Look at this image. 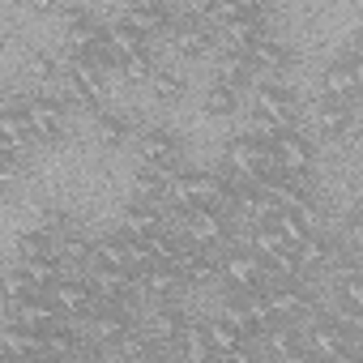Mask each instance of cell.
<instances>
[{
  "instance_id": "obj_27",
  "label": "cell",
  "mask_w": 363,
  "mask_h": 363,
  "mask_svg": "<svg viewBox=\"0 0 363 363\" xmlns=\"http://www.w3.org/2000/svg\"><path fill=\"white\" fill-rule=\"evenodd\" d=\"M206 329V342H210V350H214V359H227V354H235V350H244L248 342L227 325V320H210V325H201Z\"/></svg>"
},
{
  "instance_id": "obj_31",
  "label": "cell",
  "mask_w": 363,
  "mask_h": 363,
  "mask_svg": "<svg viewBox=\"0 0 363 363\" xmlns=\"http://www.w3.org/2000/svg\"><path fill=\"white\" fill-rule=\"evenodd\" d=\"M30 295H39L26 278H22V269H9V274H0V299H5V308H13V303H22V299H30Z\"/></svg>"
},
{
  "instance_id": "obj_19",
  "label": "cell",
  "mask_w": 363,
  "mask_h": 363,
  "mask_svg": "<svg viewBox=\"0 0 363 363\" xmlns=\"http://www.w3.org/2000/svg\"><path fill=\"white\" fill-rule=\"evenodd\" d=\"M137 291H145L154 303H175V295L184 291V282H179V274L171 265H150L145 274H137Z\"/></svg>"
},
{
  "instance_id": "obj_37",
  "label": "cell",
  "mask_w": 363,
  "mask_h": 363,
  "mask_svg": "<svg viewBox=\"0 0 363 363\" xmlns=\"http://www.w3.org/2000/svg\"><path fill=\"white\" fill-rule=\"evenodd\" d=\"M333 363H359V350H342V354H337Z\"/></svg>"
},
{
  "instance_id": "obj_34",
  "label": "cell",
  "mask_w": 363,
  "mask_h": 363,
  "mask_svg": "<svg viewBox=\"0 0 363 363\" xmlns=\"http://www.w3.org/2000/svg\"><path fill=\"white\" fill-rule=\"evenodd\" d=\"M0 171H5L9 179L18 175V150H13V145H5V141H0Z\"/></svg>"
},
{
  "instance_id": "obj_21",
  "label": "cell",
  "mask_w": 363,
  "mask_h": 363,
  "mask_svg": "<svg viewBox=\"0 0 363 363\" xmlns=\"http://www.w3.org/2000/svg\"><path fill=\"white\" fill-rule=\"evenodd\" d=\"M261 342H265V350L282 363V359H291V354H299L303 350V333L295 329V325H282V320H274L265 333H261Z\"/></svg>"
},
{
  "instance_id": "obj_11",
  "label": "cell",
  "mask_w": 363,
  "mask_h": 363,
  "mask_svg": "<svg viewBox=\"0 0 363 363\" xmlns=\"http://www.w3.org/2000/svg\"><path fill=\"white\" fill-rule=\"evenodd\" d=\"M116 22L128 26V30H137L141 39H150V35H167L175 18H171V9H162V5H124V9L116 13Z\"/></svg>"
},
{
  "instance_id": "obj_29",
  "label": "cell",
  "mask_w": 363,
  "mask_h": 363,
  "mask_svg": "<svg viewBox=\"0 0 363 363\" xmlns=\"http://www.w3.org/2000/svg\"><path fill=\"white\" fill-rule=\"evenodd\" d=\"M18 257H22V261H26V257H56V235L43 231V227L22 231V235H18Z\"/></svg>"
},
{
  "instance_id": "obj_28",
  "label": "cell",
  "mask_w": 363,
  "mask_h": 363,
  "mask_svg": "<svg viewBox=\"0 0 363 363\" xmlns=\"http://www.w3.org/2000/svg\"><path fill=\"white\" fill-rule=\"evenodd\" d=\"M201 111H206V116H214V120L235 116V111H240V90H231V86L214 82V86L206 90V99H201Z\"/></svg>"
},
{
  "instance_id": "obj_38",
  "label": "cell",
  "mask_w": 363,
  "mask_h": 363,
  "mask_svg": "<svg viewBox=\"0 0 363 363\" xmlns=\"http://www.w3.org/2000/svg\"><path fill=\"white\" fill-rule=\"evenodd\" d=\"M5 184H9V175H5V171H0V197H5Z\"/></svg>"
},
{
  "instance_id": "obj_14",
  "label": "cell",
  "mask_w": 363,
  "mask_h": 363,
  "mask_svg": "<svg viewBox=\"0 0 363 363\" xmlns=\"http://www.w3.org/2000/svg\"><path fill=\"white\" fill-rule=\"evenodd\" d=\"M0 141L13 145V150H26L30 141H39L35 137V124L26 116V99H13L9 107H0Z\"/></svg>"
},
{
  "instance_id": "obj_2",
  "label": "cell",
  "mask_w": 363,
  "mask_h": 363,
  "mask_svg": "<svg viewBox=\"0 0 363 363\" xmlns=\"http://www.w3.org/2000/svg\"><path fill=\"white\" fill-rule=\"evenodd\" d=\"M252 116L269 120L274 128H295V120H299V94L286 90L282 82H261L252 90Z\"/></svg>"
},
{
  "instance_id": "obj_30",
  "label": "cell",
  "mask_w": 363,
  "mask_h": 363,
  "mask_svg": "<svg viewBox=\"0 0 363 363\" xmlns=\"http://www.w3.org/2000/svg\"><path fill=\"white\" fill-rule=\"evenodd\" d=\"M154 69H158V60H154V52H150V48H145V52H137V56H128V60H120V77H124V82H133V86H145Z\"/></svg>"
},
{
  "instance_id": "obj_35",
  "label": "cell",
  "mask_w": 363,
  "mask_h": 363,
  "mask_svg": "<svg viewBox=\"0 0 363 363\" xmlns=\"http://www.w3.org/2000/svg\"><path fill=\"white\" fill-rule=\"evenodd\" d=\"M214 363H257V359H252L248 346H244V350H235V354H227V359H214Z\"/></svg>"
},
{
  "instance_id": "obj_18",
  "label": "cell",
  "mask_w": 363,
  "mask_h": 363,
  "mask_svg": "<svg viewBox=\"0 0 363 363\" xmlns=\"http://www.w3.org/2000/svg\"><path fill=\"white\" fill-rule=\"evenodd\" d=\"M248 60H252V65H257V73L265 77V73H286L295 56H291V48H286V43H282L278 35H269V30H265V35H261V39L252 43Z\"/></svg>"
},
{
  "instance_id": "obj_32",
  "label": "cell",
  "mask_w": 363,
  "mask_h": 363,
  "mask_svg": "<svg viewBox=\"0 0 363 363\" xmlns=\"http://www.w3.org/2000/svg\"><path fill=\"white\" fill-rule=\"evenodd\" d=\"M333 286H337V295H342L337 308H346V312H363V282H359V274H350V278H342V282H333Z\"/></svg>"
},
{
  "instance_id": "obj_17",
  "label": "cell",
  "mask_w": 363,
  "mask_h": 363,
  "mask_svg": "<svg viewBox=\"0 0 363 363\" xmlns=\"http://www.w3.org/2000/svg\"><path fill=\"white\" fill-rule=\"evenodd\" d=\"M0 346H5V354H13V359H48V333L26 329V325H5Z\"/></svg>"
},
{
  "instance_id": "obj_12",
  "label": "cell",
  "mask_w": 363,
  "mask_h": 363,
  "mask_svg": "<svg viewBox=\"0 0 363 363\" xmlns=\"http://www.w3.org/2000/svg\"><path fill=\"white\" fill-rule=\"evenodd\" d=\"M167 43L184 56V60H197V56H206L210 48H214V30L210 26H201V22H171V30H167Z\"/></svg>"
},
{
  "instance_id": "obj_9",
  "label": "cell",
  "mask_w": 363,
  "mask_h": 363,
  "mask_svg": "<svg viewBox=\"0 0 363 363\" xmlns=\"http://www.w3.org/2000/svg\"><path fill=\"white\" fill-rule=\"evenodd\" d=\"M184 329H189V316L179 312L175 303H154V312L145 316V329H141V333L162 350V346H179Z\"/></svg>"
},
{
  "instance_id": "obj_20",
  "label": "cell",
  "mask_w": 363,
  "mask_h": 363,
  "mask_svg": "<svg viewBox=\"0 0 363 363\" xmlns=\"http://www.w3.org/2000/svg\"><path fill=\"white\" fill-rule=\"evenodd\" d=\"M218 82L244 94V90H257L265 77L257 73V65H252L248 56H231V52H218Z\"/></svg>"
},
{
  "instance_id": "obj_16",
  "label": "cell",
  "mask_w": 363,
  "mask_h": 363,
  "mask_svg": "<svg viewBox=\"0 0 363 363\" xmlns=\"http://www.w3.org/2000/svg\"><path fill=\"white\" fill-rule=\"evenodd\" d=\"M158 231H167L162 206H141V201H133V206L124 210L120 235H128V240H150V235H158Z\"/></svg>"
},
{
  "instance_id": "obj_5",
  "label": "cell",
  "mask_w": 363,
  "mask_h": 363,
  "mask_svg": "<svg viewBox=\"0 0 363 363\" xmlns=\"http://www.w3.org/2000/svg\"><path fill=\"white\" fill-rule=\"evenodd\" d=\"M26 116L35 124V137L39 141H56L65 137V124H69V103L56 99V94H39V99H26Z\"/></svg>"
},
{
  "instance_id": "obj_13",
  "label": "cell",
  "mask_w": 363,
  "mask_h": 363,
  "mask_svg": "<svg viewBox=\"0 0 363 363\" xmlns=\"http://www.w3.org/2000/svg\"><path fill=\"white\" fill-rule=\"evenodd\" d=\"M48 299L60 308V316L69 320V316H90V308H94V295H90V286L82 282V278H60L52 291H48Z\"/></svg>"
},
{
  "instance_id": "obj_26",
  "label": "cell",
  "mask_w": 363,
  "mask_h": 363,
  "mask_svg": "<svg viewBox=\"0 0 363 363\" xmlns=\"http://www.w3.org/2000/svg\"><path fill=\"white\" fill-rule=\"evenodd\" d=\"M90 269H124V274H128L120 235H103V240H94V244H90Z\"/></svg>"
},
{
  "instance_id": "obj_4",
  "label": "cell",
  "mask_w": 363,
  "mask_h": 363,
  "mask_svg": "<svg viewBox=\"0 0 363 363\" xmlns=\"http://www.w3.org/2000/svg\"><path fill=\"white\" fill-rule=\"evenodd\" d=\"M257 193L274 206V210H299L312 201V189H308V179L303 175H282V171H269L261 179H252Z\"/></svg>"
},
{
  "instance_id": "obj_3",
  "label": "cell",
  "mask_w": 363,
  "mask_h": 363,
  "mask_svg": "<svg viewBox=\"0 0 363 363\" xmlns=\"http://www.w3.org/2000/svg\"><path fill=\"white\" fill-rule=\"evenodd\" d=\"M269 158H274V171H282V175H303V179H308V171H312V162H316V145H312V137H303L299 128H286V133H278V137L269 141Z\"/></svg>"
},
{
  "instance_id": "obj_23",
  "label": "cell",
  "mask_w": 363,
  "mask_h": 363,
  "mask_svg": "<svg viewBox=\"0 0 363 363\" xmlns=\"http://www.w3.org/2000/svg\"><path fill=\"white\" fill-rule=\"evenodd\" d=\"M94 137H99L103 145H120V141H128V137H133V120H128V116H120V111L99 107V111H94Z\"/></svg>"
},
{
  "instance_id": "obj_24",
  "label": "cell",
  "mask_w": 363,
  "mask_h": 363,
  "mask_svg": "<svg viewBox=\"0 0 363 363\" xmlns=\"http://www.w3.org/2000/svg\"><path fill=\"white\" fill-rule=\"evenodd\" d=\"M18 269H22V278H26L39 295H48V291L60 282V265H56V257H26Z\"/></svg>"
},
{
  "instance_id": "obj_36",
  "label": "cell",
  "mask_w": 363,
  "mask_h": 363,
  "mask_svg": "<svg viewBox=\"0 0 363 363\" xmlns=\"http://www.w3.org/2000/svg\"><path fill=\"white\" fill-rule=\"evenodd\" d=\"M282 363H320L316 354H308V350H299V354H291V359H282Z\"/></svg>"
},
{
  "instance_id": "obj_1",
  "label": "cell",
  "mask_w": 363,
  "mask_h": 363,
  "mask_svg": "<svg viewBox=\"0 0 363 363\" xmlns=\"http://www.w3.org/2000/svg\"><path fill=\"white\" fill-rule=\"evenodd\" d=\"M223 167H227L235 179H261V175H269V171H274L269 141L248 137V133L231 137V141H227V154H223Z\"/></svg>"
},
{
  "instance_id": "obj_15",
  "label": "cell",
  "mask_w": 363,
  "mask_h": 363,
  "mask_svg": "<svg viewBox=\"0 0 363 363\" xmlns=\"http://www.w3.org/2000/svg\"><path fill=\"white\" fill-rule=\"evenodd\" d=\"M175 171H179V167H175ZM175 171H167V167H145V162H141V167L133 171V197H137L141 206H162Z\"/></svg>"
},
{
  "instance_id": "obj_25",
  "label": "cell",
  "mask_w": 363,
  "mask_h": 363,
  "mask_svg": "<svg viewBox=\"0 0 363 363\" xmlns=\"http://www.w3.org/2000/svg\"><path fill=\"white\" fill-rule=\"evenodd\" d=\"M359 107V103H354ZM346 103H337V99H320V107H316V133L320 137H329V141H342V128H346Z\"/></svg>"
},
{
  "instance_id": "obj_10",
  "label": "cell",
  "mask_w": 363,
  "mask_h": 363,
  "mask_svg": "<svg viewBox=\"0 0 363 363\" xmlns=\"http://www.w3.org/2000/svg\"><path fill=\"white\" fill-rule=\"evenodd\" d=\"M9 325H26V329L48 333V329L65 325V316H60V308H56L48 295H30V299H22V303L9 308Z\"/></svg>"
},
{
  "instance_id": "obj_33",
  "label": "cell",
  "mask_w": 363,
  "mask_h": 363,
  "mask_svg": "<svg viewBox=\"0 0 363 363\" xmlns=\"http://www.w3.org/2000/svg\"><path fill=\"white\" fill-rule=\"evenodd\" d=\"M30 73H35L39 82H56V77H60V60H56L52 52H30Z\"/></svg>"
},
{
  "instance_id": "obj_8",
  "label": "cell",
  "mask_w": 363,
  "mask_h": 363,
  "mask_svg": "<svg viewBox=\"0 0 363 363\" xmlns=\"http://www.w3.org/2000/svg\"><path fill=\"white\" fill-rule=\"evenodd\" d=\"M303 350H308V354H316L320 363H333L342 350H359V342H354V337H346L329 316H316V325L303 333Z\"/></svg>"
},
{
  "instance_id": "obj_7",
  "label": "cell",
  "mask_w": 363,
  "mask_h": 363,
  "mask_svg": "<svg viewBox=\"0 0 363 363\" xmlns=\"http://www.w3.org/2000/svg\"><path fill=\"white\" fill-rule=\"evenodd\" d=\"M137 150H141V162H145V167H167V171L179 167V141H175L171 128L145 124V128L137 133Z\"/></svg>"
},
{
  "instance_id": "obj_22",
  "label": "cell",
  "mask_w": 363,
  "mask_h": 363,
  "mask_svg": "<svg viewBox=\"0 0 363 363\" xmlns=\"http://www.w3.org/2000/svg\"><path fill=\"white\" fill-rule=\"evenodd\" d=\"M145 86L154 90V99H158V103H179V99H184V90H189L184 73H179V69H167V65H158V69L150 73V82H145Z\"/></svg>"
},
{
  "instance_id": "obj_6",
  "label": "cell",
  "mask_w": 363,
  "mask_h": 363,
  "mask_svg": "<svg viewBox=\"0 0 363 363\" xmlns=\"http://www.w3.org/2000/svg\"><path fill=\"white\" fill-rule=\"evenodd\" d=\"M359 82H363V65L350 52V56H342V60H333L325 69V99H337V103L354 107L359 103Z\"/></svg>"
}]
</instances>
